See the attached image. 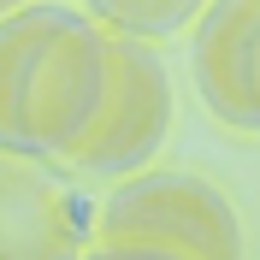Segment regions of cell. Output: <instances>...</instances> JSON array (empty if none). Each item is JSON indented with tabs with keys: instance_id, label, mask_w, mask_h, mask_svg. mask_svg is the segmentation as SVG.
<instances>
[{
	"instance_id": "cell-1",
	"label": "cell",
	"mask_w": 260,
	"mask_h": 260,
	"mask_svg": "<svg viewBox=\"0 0 260 260\" xmlns=\"http://www.w3.org/2000/svg\"><path fill=\"white\" fill-rule=\"evenodd\" d=\"M113 83V30H101L89 12H71L53 24V36L36 53L30 71V107H24V136L30 160L42 166H71L77 148L95 136L101 107Z\"/></svg>"
},
{
	"instance_id": "cell-2",
	"label": "cell",
	"mask_w": 260,
	"mask_h": 260,
	"mask_svg": "<svg viewBox=\"0 0 260 260\" xmlns=\"http://www.w3.org/2000/svg\"><path fill=\"white\" fill-rule=\"evenodd\" d=\"M95 243H160L183 260H243V225L219 183L195 172H136L101 201Z\"/></svg>"
},
{
	"instance_id": "cell-3",
	"label": "cell",
	"mask_w": 260,
	"mask_h": 260,
	"mask_svg": "<svg viewBox=\"0 0 260 260\" xmlns=\"http://www.w3.org/2000/svg\"><path fill=\"white\" fill-rule=\"evenodd\" d=\"M172 136V77L154 42H130L113 36V83H107V107H101L95 136L77 148V172L89 178H136L160 142Z\"/></svg>"
},
{
	"instance_id": "cell-4",
	"label": "cell",
	"mask_w": 260,
	"mask_h": 260,
	"mask_svg": "<svg viewBox=\"0 0 260 260\" xmlns=\"http://www.w3.org/2000/svg\"><path fill=\"white\" fill-rule=\"evenodd\" d=\"M95 219L42 160L0 154V260H83Z\"/></svg>"
},
{
	"instance_id": "cell-5",
	"label": "cell",
	"mask_w": 260,
	"mask_h": 260,
	"mask_svg": "<svg viewBox=\"0 0 260 260\" xmlns=\"http://www.w3.org/2000/svg\"><path fill=\"white\" fill-rule=\"evenodd\" d=\"M254 36H260V0H207V12L195 18V42H189L195 95L231 130H260L254 107H248Z\"/></svg>"
},
{
	"instance_id": "cell-6",
	"label": "cell",
	"mask_w": 260,
	"mask_h": 260,
	"mask_svg": "<svg viewBox=\"0 0 260 260\" xmlns=\"http://www.w3.org/2000/svg\"><path fill=\"white\" fill-rule=\"evenodd\" d=\"M65 18V6H18L0 18V154L30 160V136H24V107H30V71L42 42L53 36V24Z\"/></svg>"
},
{
	"instance_id": "cell-7",
	"label": "cell",
	"mask_w": 260,
	"mask_h": 260,
	"mask_svg": "<svg viewBox=\"0 0 260 260\" xmlns=\"http://www.w3.org/2000/svg\"><path fill=\"white\" fill-rule=\"evenodd\" d=\"M83 12L113 36L160 42V36H178L183 24H195L207 12V0H83Z\"/></svg>"
},
{
	"instance_id": "cell-8",
	"label": "cell",
	"mask_w": 260,
	"mask_h": 260,
	"mask_svg": "<svg viewBox=\"0 0 260 260\" xmlns=\"http://www.w3.org/2000/svg\"><path fill=\"white\" fill-rule=\"evenodd\" d=\"M83 260H183V254H172L160 243H95Z\"/></svg>"
},
{
	"instance_id": "cell-9",
	"label": "cell",
	"mask_w": 260,
	"mask_h": 260,
	"mask_svg": "<svg viewBox=\"0 0 260 260\" xmlns=\"http://www.w3.org/2000/svg\"><path fill=\"white\" fill-rule=\"evenodd\" d=\"M248 107H254V124H260V36H254V65H248Z\"/></svg>"
},
{
	"instance_id": "cell-10",
	"label": "cell",
	"mask_w": 260,
	"mask_h": 260,
	"mask_svg": "<svg viewBox=\"0 0 260 260\" xmlns=\"http://www.w3.org/2000/svg\"><path fill=\"white\" fill-rule=\"evenodd\" d=\"M18 6H30V0H0V18H6V12H18Z\"/></svg>"
}]
</instances>
